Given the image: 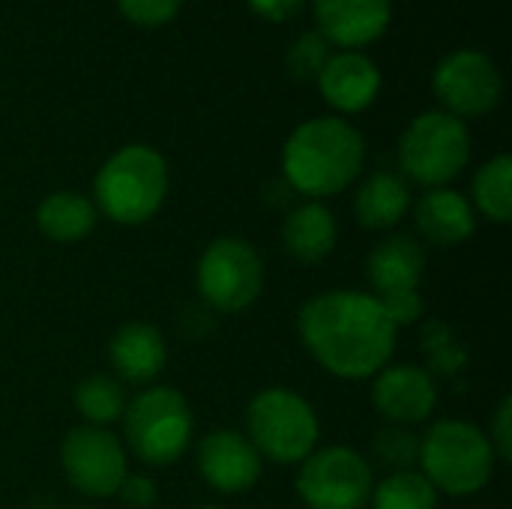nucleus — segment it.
<instances>
[{
    "mask_svg": "<svg viewBox=\"0 0 512 509\" xmlns=\"http://www.w3.org/2000/svg\"><path fill=\"white\" fill-rule=\"evenodd\" d=\"M318 33L330 45L360 48L384 36L393 18L390 0H312Z\"/></svg>",
    "mask_w": 512,
    "mask_h": 509,
    "instance_id": "nucleus-14",
    "label": "nucleus"
},
{
    "mask_svg": "<svg viewBox=\"0 0 512 509\" xmlns=\"http://www.w3.org/2000/svg\"><path fill=\"white\" fill-rule=\"evenodd\" d=\"M60 468L75 492L90 501L117 495L129 474V453L117 435L102 426H75L60 444Z\"/></svg>",
    "mask_w": 512,
    "mask_h": 509,
    "instance_id": "nucleus-10",
    "label": "nucleus"
},
{
    "mask_svg": "<svg viewBox=\"0 0 512 509\" xmlns=\"http://www.w3.org/2000/svg\"><path fill=\"white\" fill-rule=\"evenodd\" d=\"M318 87H321V96L336 111L357 114L378 99L381 72L369 57H363L357 51L330 54L327 66L318 75Z\"/></svg>",
    "mask_w": 512,
    "mask_h": 509,
    "instance_id": "nucleus-17",
    "label": "nucleus"
},
{
    "mask_svg": "<svg viewBox=\"0 0 512 509\" xmlns=\"http://www.w3.org/2000/svg\"><path fill=\"white\" fill-rule=\"evenodd\" d=\"M195 462L204 483L222 495H243L255 489L264 474V459L258 456V450L243 432L234 429H216L204 435Z\"/></svg>",
    "mask_w": 512,
    "mask_h": 509,
    "instance_id": "nucleus-12",
    "label": "nucleus"
},
{
    "mask_svg": "<svg viewBox=\"0 0 512 509\" xmlns=\"http://www.w3.org/2000/svg\"><path fill=\"white\" fill-rule=\"evenodd\" d=\"M99 210L96 204L81 192H51L36 207V225L51 243H78L96 228Z\"/></svg>",
    "mask_w": 512,
    "mask_h": 509,
    "instance_id": "nucleus-21",
    "label": "nucleus"
},
{
    "mask_svg": "<svg viewBox=\"0 0 512 509\" xmlns=\"http://www.w3.org/2000/svg\"><path fill=\"white\" fill-rule=\"evenodd\" d=\"M489 447H492V453H495V459L498 462H510L512 459V399H501V405H498V411H495V417H492V423H489Z\"/></svg>",
    "mask_w": 512,
    "mask_h": 509,
    "instance_id": "nucleus-28",
    "label": "nucleus"
},
{
    "mask_svg": "<svg viewBox=\"0 0 512 509\" xmlns=\"http://www.w3.org/2000/svg\"><path fill=\"white\" fill-rule=\"evenodd\" d=\"M69 509H96V507H69Z\"/></svg>",
    "mask_w": 512,
    "mask_h": 509,
    "instance_id": "nucleus-32",
    "label": "nucleus"
},
{
    "mask_svg": "<svg viewBox=\"0 0 512 509\" xmlns=\"http://www.w3.org/2000/svg\"><path fill=\"white\" fill-rule=\"evenodd\" d=\"M426 273V249L411 234L384 237L366 258V279L375 297L417 291Z\"/></svg>",
    "mask_w": 512,
    "mask_h": 509,
    "instance_id": "nucleus-18",
    "label": "nucleus"
},
{
    "mask_svg": "<svg viewBox=\"0 0 512 509\" xmlns=\"http://www.w3.org/2000/svg\"><path fill=\"white\" fill-rule=\"evenodd\" d=\"M495 453L483 429L465 420H441L420 438V474L435 492L468 498L489 486Z\"/></svg>",
    "mask_w": 512,
    "mask_h": 509,
    "instance_id": "nucleus-5",
    "label": "nucleus"
},
{
    "mask_svg": "<svg viewBox=\"0 0 512 509\" xmlns=\"http://www.w3.org/2000/svg\"><path fill=\"white\" fill-rule=\"evenodd\" d=\"M372 456L393 471H414L420 462V435L408 426H387L372 441Z\"/></svg>",
    "mask_w": 512,
    "mask_h": 509,
    "instance_id": "nucleus-25",
    "label": "nucleus"
},
{
    "mask_svg": "<svg viewBox=\"0 0 512 509\" xmlns=\"http://www.w3.org/2000/svg\"><path fill=\"white\" fill-rule=\"evenodd\" d=\"M120 423L126 453L150 468H168L183 459L195 435L192 408L174 387L141 390L132 402H126Z\"/></svg>",
    "mask_w": 512,
    "mask_h": 509,
    "instance_id": "nucleus-4",
    "label": "nucleus"
},
{
    "mask_svg": "<svg viewBox=\"0 0 512 509\" xmlns=\"http://www.w3.org/2000/svg\"><path fill=\"white\" fill-rule=\"evenodd\" d=\"M471 159V132L465 120L447 111H426L408 123L399 138V165L405 180L441 189L456 180Z\"/></svg>",
    "mask_w": 512,
    "mask_h": 509,
    "instance_id": "nucleus-7",
    "label": "nucleus"
},
{
    "mask_svg": "<svg viewBox=\"0 0 512 509\" xmlns=\"http://www.w3.org/2000/svg\"><path fill=\"white\" fill-rule=\"evenodd\" d=\"M330 60V42L318 33V30H309L303 33L291 48H288V72L300 81H318L321 69L327 66Z\"/></svg>",
    "mask_w": 512,
    "mask_h": 509,
    "instance_id": "nucleus-26",
    "label": "nucleus"
},
{
    "mask_svg": "<svg viewBox=\"0 0 512 509\" xmlns=\"http://www.w3.org/2000/svg\"><path fill=\"white\" fill-rule=\"evenodd\" d=\"M474 204L486 219H492L498 225H507L512 219V159L507 153L489 159L477 171Z\"/></svg>",
    "mask_w": 512,
    "mask_h": 509,
    "instance_id": "nucleus-23",
    "label": "nucleus"
},
{
    "mask_svg": "<svg viewBox=\"0 0 512 509\" xmlns=\"http://www.w3.org/2000/svg\"><path fill=\"white\" fill-rule=\"evenodd\" d=\"M117 6L135 24L159 27V24H165V21H171L177 15L183 0H117Z\"/></svg>",
    "mask_w": 512,
    "mask_h": 509,
    "instance_id": "nucleus-27",
    "label": "nucleus"
},
{
    "mask_svg": "<svg viewBox=\"0 0 512 509\" xmlns=\"http://www.w3.org/2000/svg\"><path fill=\"white\" fill-rule=\"evenodd\" d=\"M414 207V222L417 231L426 243L441 246V249H453L462 246L474 237L477 231V216L471 201L456 192V189H429Z\"/></svg>",
    "mask_w": 512,
    "mask_h": 509,
    "instance_id": "nucleus-16",
    "label": "nucleus"
},
{
    "mask_svg": "<svg viewBox=\"0 0 512 509\" xmlns=\"http://www.w3.org/2000/svg\"><path fill=\"white\" fill-rule=\"evenodd\" d=\"M384 312L390 315V321L396 327H408L414 324L420 315H423V297L420 291H399V294H390V297H378Z\"/></svg>",
    "mask_w": 512,
    "mask_h": 509,
    "instance_id": "nucleus-29",
    "label": "nucleus"
},
{
    "mask_svg": "<svg viewBox=\"0 0 512 509\" xmlns=\"http://www.w3.org/2000/svg\"><path fill=\"white\" fill-rule=\"evenodd\" d=\"M96 210L117 225H144L168 195V165L147 144L117 150L93 180Z\"/></svg>",
    "mask_w": 512,
    "mask_h": 509,
    "instance_id": "nucleus-3",
    "label": "nucleus"
},
{
    "mask_svg": "<svg viewBox=\"0 0 512 509\" xmlns=\"http://www.w3.org/2000/svg\"><path fill=\"white\" fill-rule=\"evenodd\" d=\"M372 489V465L354 447H324L300 462L297 495L309 509H366Z\"/></svg>",
    "mask_w": 512,
    "mask_h": 509,
    "instance_id": "nucleus-9",
    "label": "nucleus"
},
{
    "mask_svg": "<svg viewBox=\"0 0 512 509\" xmlns=\"http://www.w3.org/2000/svg\"><path fill=\"white\" fill-rule=\"evenodd\" d=\"M108 363L120 384H153L168 363V345L153 324L129 321L108 342Z\"/></svg>",
    "mask_w": 512,
    "mask_h": 509,
    "instance_id": "nucleus-15",
    "label": "nucleus"
},
{
    "mask_svg": "<svg viewBox=\"0 0 512 509\" xmlns=\"http://www.w3.org/2000/svg\"><path fill=\"white\" fill-rule=\"evenodd\" d=\"M318 417L312 405L285 387L261 390L246 408V438L261 459L276 465H300L318 450Z\"/></svg>",
    "mask_w": 512,
    "mask_h": 509,
    "instance_id": "nucleus-6",
    "label": "nucleus"
},
{
    "mask_svg": "<svg viewBox=\"0 0 512 509\" xmlns=\"http://www.w3.org/2000/svg\"><path fill=\"white\" fill-rule=\"evenodd\" d=\"M375 509H438L435 486L414 468V471H393L372 489Z\"/></svg>",
    "mask_w": 512,
    "mask_h": 509,
    "instance_id": "nucleus-24",
    "label": "nucleus"
},
{
    "mask_svg": "<svg viewBox=\"0 0 512 509\" xmlns=\"http://www.w3.org/2000/svg\"><path fill=\"white\" fill-rule=\"evenodd\" d=\"M366 162V141L345 117H315L300 123L282 150L285 183L312 198L339 195L351 186Z\"/></svg>",
    "mask_w": 512,
    "mask_h": 509,
    "instance_id": "nucleus-2",
    "label": "nucleus"
},
{
    "mask_svg": "<svg viewBox=\"0 0 512 509\" xmlns=\"http://www.w3.org/2000/svg\"><path fill=\"white\" fill-rule=\"evenodd\" d=\"M195 288L207 309L219 315H237L261 297L264 261L249 240L219 237L198 258Z\"/></svg>",
    "mask_w": 512,
    "mask_h": 509,
    "instance_id": "nucleus-8",
    "label": "nucleus"
},
{
    "mask_svg": "<svg viewBox=\"0 0 512 509\" xmlns=\"http://www.w3.org/2000/svg\"><path fill=\"white\" fill-rule=\"evenodd\" d=\"M411 204L414 198L408 180L393 171L369 174L354 195L357 222L369 231H390L411 213Z\"/></svg>",
    "mask_w": 512,
    "mask_h": 509,
    "instance_id": "nucleus-19",
    "label": "nucleus"
},
{
    "mask_svg": "<svg viewBox=\"0 0 512 509\" xmlns=\"http://www.w3.org/2000/svg\"><path fill=\"white\" fill-rule=\"evenodd\" d=\"M297 333L321 369L345 381H363L390 366L399 327L375 294L324 291L303 303Z\"/></svg>",
    "mask_w": 512,
    "mask_h": 509,
    "instance_id": "nucleus-1",
    "label": "nucleus"
},
{
    "mask_svg": "<svg viewBox=\"0 0 512 509\" xmlns=\"http://www.w3.org/2000/svg\"><path fill=\"white\" fill-rule=\"evenodd\" d=\"M306 0H249L252 12L261 15L264 21H288L303 9Z\"/></svg>",
    "mask_w": 512,
    "mask_h": 509,
    "instance_id": "nucleus-31",
    "label": "nucleus"
},
{
    "mask_svg": "<svg viewBox=\"0 0 512 509\" xmlns=\"http://www.w3.org/2000/svg\"><path fill=\"white\" fill-rule=\"evenodd\" d=\"M336 216L321 201H306L294 207L282 222L285 252L300 264H318L336 249Z\"/></svg>",
    "mask_w": 512,
    "mask_h": 509,
    "instance_id": "nucleus-20",
    "label": "nucleus"
},
{
    "mask_svg": "<svg viewBox=\"0 0 512 509\" xmlns=\"http://www.w3.org/2000/svg\"><path fill=\"white\" fill-rule=\"evenodd\" d=\"M198 509H222V507H198Z\"/></svg>",
    "mask_w": 512,
    "mask_h": 509,
    "instance_id": "nucleus-33",
    "label": "nucleus"
},
{
    "mask_svg": "<svg viewBox=\"0 0 512 509\" xmlns=\"http://www.w3.org/2000/svg\"><path fill=\"white\" fill-rule=\"evenodd\" d=\"M117 498L129 509H150L156 504L159 492H156V483L150 477H144V474H126V480L117 489Z\"/></svg>",
    "mask_w": 512,
    "mask_h": 509,
    "instance_id": "nucleus-30",
    "label": "nucleus"
},
{
    "mask_svg": "<svg viewBox=\"0 0 512 509\" xmlns=\"http://www.w3.org/2000/svg\"><path fill=\"white\" fill-rule=\"evenodd\" d=\"M75 411L87 420V426H108L117 423L126 411V390L114 375L93 372L75 384L72 393Z\"/></svg>",
    "mask_w": 512,
    "mask_h": 509,
    "instance_id": "nucleus-22",
    "label": "nucleus"
},
{
    "mask_svg": "<svg viewBox=\"0 0 512 509\" xmlns=\"http://www.w3.org/2000/svg\"><path fill=\"white\" fill-rule=\"evenodd\" d=\"M432 90L447 108V114L465 120V117L489 114L498 105L504 84L489 54L453 51L438 63L432 75Z\"/></svg>",
    "mask_w": 512,
    "mask_h": 509,
    "instance_id": "nucleus-11",
    "label": "nucleus"
},
{
    "mask_svg": "<svg viewBox=\"0 0 512 509\" xmlns=\"http://www.w3.org/2000/svg\"><path fill=\"white\" fill-rule=\"evenodd\" d=\"M372 405L390 426H414L432 417L438 387L420 366H384L372 384Z\"/></svg>",
    "mask_w": 512,
    "mask_h": 509,
    "instance_id": "nucleus-13",
    "label": "nucleus"
}]
</instances>
